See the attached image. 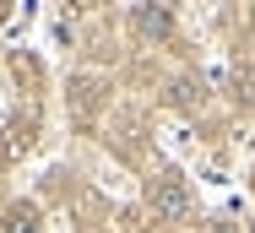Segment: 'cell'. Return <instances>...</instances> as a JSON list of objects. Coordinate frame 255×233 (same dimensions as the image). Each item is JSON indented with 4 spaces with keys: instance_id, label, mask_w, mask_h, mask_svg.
Returning a JSON list of instances; mask_svg holds the SVG:
<instances>
[{
    "instance_id": "5",
    "label": "cell",
    "mask_w": 255,
    "mask_h": 233,
    "mask_svg": "<svg viewBox=\"0 0 255 233\" xmlns=\"http://www.w3.org/2000/svg\"><path fill=\"white\" fill-rule=\"evenodd\" d=\"M234 82H239V98H255V71H250V65H239Z\"/></svg>"
},
{
    "instance_id": "4",
    "label": "cell",
    "mask_w": 255,
    "mask_h": 233,
    "mask_svg": "<svg viewBox=\"0 0 255 233\" xmlns=\"http://www.w3.org/2000/svg\"><path fill=\"white\" fill-rule=\"evenodd\" d=\"M174 103H179V109H196V103H201V87H196V82H190V76H185V82H174Z\"/></svg>"
},
{
    "instance_id": "3",
    "label": "cell",
    "mask_w": 255,
    "mask_h": 233,
    "mask_svg": "<svg viewBox=\"0 0 255 233\" xmlns=\"http://www.w3.org/2000/svg\"><path fill=\"white\" fill-rule=\"evenodd\" d=\"M5 233H38V212H33V206H11Z\"/></svg>"
},
{
    "instance_id": "2",
    "label": "cell",
    "mask_w": 255,
    "mask_h": 233,
    "mask_svg": "<svg viewBox=\"0 0 255 233\" xmlns=\"http://www.w3.org/2000/svg\"><path fill=\"white\" fill-rule=\"evenodd\" d=\"M136 27H141L147 38H168V33H174V11H168V5H141V11H136Z\"/></svg>"
},
{
    "instance_id": "1",
    "label": "cell",
    "mask_w": 255,
    "mask_h": 233,
    "mask_svg": "<svg viewBox=\"0 0 255 233\" xmlns=\"http://www.w3.org/2000/svg\"><path fill=\"white\" fill-rule=\"evenodd\" d=\"M147 201H152V212L163 223H185L190 217V190H185L179 174H157L152 185H147Z\"/></svg>"
}]
</instances>
